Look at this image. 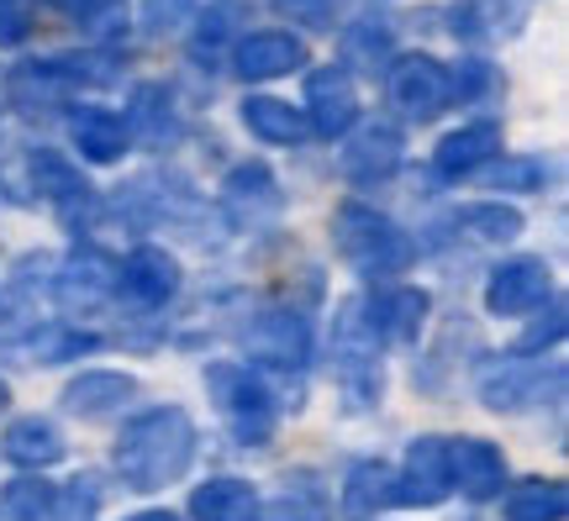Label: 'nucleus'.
<instances>
[{"label": "nucleus", "mask_w": 569, "mask_h": 521, "mask_svg": "<svg viewBox=\"0 0 569 521\" xmlns=\"http://www.w3.org/2000/svg\"><path fill=\"white\" fill-rule=\"evenodd\" d=\"M190 459H196V421L180 405L142 411L117 438V474L127 480V490H163L184 480Z\"/></svg>", "instance_id": "f257e3e1"}, {"label": "nucleus", "mask_w": 569, "mask_h": 521, "mask_svg": "<svg viewBox=\"0 0 569 521\" xmlns=\"http://www.w3.org/2000/svg\"><path fill=\"white\" fill-rule=\"evenodd\" d=\"M332 380L343 390V405L359 417V411H375L380 405V390H386V374H380V338L369 327L365 305L359 301H343L338 317H332Z\"/></svg>", "instance_id": "f03ea898"}, {"label": "nucleus", "mask_w": 569, "mask_h": 521, "mask_svg": "<svg viewBox=\"0 0 569 521\" xmlns=\"http://www.w3.org/2000/svg\"><path fill=\"white\" fill-rule=\"evenodd\" d=\"M332 232H338V253H343L359 274H369V280L401 274V269H411V259H417L411 232H401V227L390 217H380L375 206H359V201L338 206Z\"/></svg>", "instance_id": "7ed1b4c3"}, {"label": "nucleus", "mask_w": 569, "mask_h": 521, "mask_svg": "<svg viewBox=\"0 0 569 521\" xmlns=\"http://www.w3.org/2000/svg\"><path fill=\"white\" fill-rule=\"evenodd\" d=\"M206 390L222 411V421L232 427V438L243 448H264L274 438V421H280V401L269 380L248 374L243 363H206Z\"/></svg>", "instance_id": "20e7f679"}, {"label": "nucleus", "mask_w": 569, "mask_h": 521, "mask_svg": "<svg viewBox=\"0 0 569 521\" xmlns=\"http://www.w3.org/2000/svg\"><path fill=\"white\" fill-rule=\"evenodd\" d=\"M248 353L269 363L274 374H301L311 359V327L296 305H264L248 321Z\"/></svg>", "instance_id": "39448f33"}, {"label": "nucleus", "mask_w": 569, "mask_h": 521, "mask_svg": "<svg viewBox=\"0 0 569 521\" xmlns=\"http://www.w3.org/2000/svg\"><path fill=\"white\" fill-rule=\"evenodd\" d=\"M390 101L401 106V117H411L417 127L422 121H438L453 101V84H448V69L427 53H407V59L390 63Z\"/></svg>", "instance_id": "423d86ee"}, {"label": "nucleus", "mask_w": 569, "mask_h": 521, "mask_svg": "<svg viewBox=\"0 0 569 521\" xmlns=\"http://www.w3.org/2000/svg\"><path fill=\"white\" fill-rule=\"evenodd\" d=\"M117 290L142 311H159V305L180 295V263H174V253L142 242V248L127 253V263H117Z\"/></svg>", "instance_id": "0eeeda50"}, {"label": "nucleus", "mask_w": 569, "mask_h": 521, "mask_svg": "<svg viewBox=\"0 0 569 521\" xmlns=\"http://www.w3.org/2000/svg\"><path fill=\"white\" fill-rule=\"evenodd\" d=\"M111 295H117V263L106 259V253H96V248L74 253V259L53 274V301H59L69 317H90V311H101Z\"/></svg>", "instance_id": "6e6552de"}, {"label": "nucleus", "mask_w": 569, "mask_h": 521, "mask_svg": "<svg viewBox=\"0 0 569 521\" xmlns=\"http://www.w3.org/2000/svg\"><path fill=\"white\" fill-rule=\"evenodd\" d=\"M448 490H453V480H448V442L417 438L407 448V469L390 484V505H438Z\"/></svg>", "instance_id": "1a4fd4ad"}, {"label": "nucleus", "mask_w": 569, "mask_h": 521, "mask_svg": "<svg viewBox=\"0 0 569 521\" xmlns=\"http://www.w3.org/2000/svg\"><path fill=\"white\" fill-rule=\"evenodd\" d=\"M549 295V263L543 259H507L490 269L486 311L490 317H528Z\"/></svg>", "instance_id": "9d476101"}, {"label": "nucleus", "mask_w": 569, "mask_h": 521, "mask_svg": "<svg viewBox=\"0 0 569 521\" xmlns=\"http://www.w3.org/2000/svg\"><path fill=\"white\" fill-rule=\"evenodd\" d=\"M359 121V90L348 69H317L306 80V127L322 138H343L348 127Z\"/></svg>", "instance_id": "9b49d317"}, {"label": "nucleus", "mask_w": 569, "mask_h": 521, "mask_svg": "<svg viewBox=\"0 0 569 521\" xmlns=\"http://www.w3.org/2000/svg\"><path fill=\"white\" fill-rule=\"evenodd\" d=\"M448 480L459 484L469 501H490L507 484V459L486 438H459V442H448Z\"/></svg>", "instance_id": "f8f14e48"}, {"label": "nucleus", "mask_w": 569, "mask_h": 521, "mask_svg": "<svg viewBox=\"0 0 569 521\" xmlns=\"http://www.w3.org/2000/svg\"><path fill=\"white\" fill-rule=\"evenodd\" d=\"M132 401H138V380L117 374V369H90L80 380H69V390H63V405L80 421H111L122 417Z\"/></svg>", "instance_id": "ddd939ff"}, {"label": "nucleus", "mask_w": 569, "mask_h": 521, "mask_svg": "<svg viewBox=\"0 0 569 521\" xmlns=\"http://www.w3.org/2000/svg\"><path fill=\"white\" fill-rule=\"evenodd\" d=\"M501 153V127L496 121H475V127H459L448 132L438 148H432V174L438 180H465L480 163H490Z\"/></svg>", "instance_id": "4468645a"}, {"label": "nucleus", "mask_w": 569, "mask_h": 521, "mask_svg": "<svg viewBox=\"0 0 569 521\" xmlns=\"http://www.w3.org/2000/svg\"><path fill=\"white\" fill-rule=\"evenodd\" d=\"M427 311H432V301H427V290H417V284L380 290V295L365 305V317L380 342H417V332L427 327Z\"/></svg>", "instance_id": "2eb2a0df"}, {"label": "nucleus", "mask_w": 569, "mask_h": 521, "mask_svg": "<svg viewBox=\"0 0 569 521\" xmlns=\"http://www.w3.org/2000/svg\"><path fill=\"white\" fill-rule=\"evenodd\" d=\"M480 401H486L490 411H522V405L543 401V369L528 363L522 353L490 363L486 374H480Z\"/></svg>", "instance_id": "dca6fc26"}, {"label": "nucleus", "mask_w": 569, "mask_h": 521, "mask_svg": "<svg viewBox=\"0 0 569 521\" xmlns=\"http://www.w3.org/2000/svg\"><path fill=\"white\" fill-rule=\"evenodd\" d=\"M32 190H38L53 211H63V217H80L84 206H90V184H84L80 169L63 159V153H53V148H38V153H32Z\"/></svg>", "instance_id": "f3484780"}, {"label": "nucleus", "mask_w": 569, "mask_h": 521, "mask_svg": "<svg viewBox=\"0 0 569 521\" xmlns=\"http://www.w3.org/2000/svg\"><path fill=\"white\" fill-rule=\"evenodd\" d=\"M396 163H401V132H396V127H365V132L343 148V174L353 184L390 180Z\"/></svg>", "instance_id": "a211bd4d"}, {"label": "nucleus", "mask_w": 569, "mask_h": 521, "mask_svg": "<svg viewBox=\"0 0 569 521\" xmlns=\"http://www.w3.org/2000/svg\"><path fill=\"white\" fill-rule=\"evenodd\" d=\"M306 63V42L290 32H253L238 42V74L243 80H280Z\"/></svg>", "instance_id": "6ab92c4d"}, {"label": "nucleus", "mask_w": 569, "mask_h": 521, "mask_svg": "<svg viewBox=\"0 0 569 521\" xmlns=\"http://www.w3.org/2000/svg\"><path fill=\"white\" fill-rule=\"evenodd\" d=\"M69 138L80 148V159H90V163H117L127 153V127L106 106H80L69 117Z\"/></svg>", "instance_id": "aec40b11"}, {"label": "nucleus", "mask_w": 569, "mask_h": 521, "mask_svg": "<svg viewBox=\"0 0 569 521\" xmlns=\"http://www.w3.org/2000/svg\"><path fill=\"white\" fill-rule=\"evenodd\" d=\"M6 459L21 469H48L63 459V432L48 417H17L6 427Z\"/></svg>", "instance_id": "412c9836"}, {"label": "nucleus", "mask_w": 569, "mask_h": 521, "mask_svg": "<svg viewBox=\"0 0 569 521\" xmlns=\"http://www.w3.org/2000/svg\"><path fill=\"white\" fill-rule=\"evenodd\" d=\"M196 521H259V490L248 480H206L190 495Z\"/></svg>", "instance_id": "4be33fe9"}, {"label": "nucleus", "mask_w": 569, "mask_h": 521, "mask_svg": "<svg viewBox=\"0 0 569 521\" xmlns=\"http://www.w3.org/2000/svg\"><path fill=\"white\" fill-rule=\"evenodd\" d=\"M243 127L259 142H269V148H290V142L306 138V117L290 101H274V96H248Z\"/></svg>", "instance_id": "5701e85b"}, {"label": "nucleus", "mask_w": 569, "mask_h": 521, "mask_svg": "<svg viewBox=\"0 0 569 521\" xmlns=\"http://www.w3.org/2000/svg\"><path fill=\"white\" fill-rule=\"evenodd\" d=\"M227 206H232V217L238 221H259V206H264V217L280 211V190H274V174H269L264 163H243V169H232L227 174Z\"/></svg>", "instance_id": "b1692460"}, {"label": "nucleus", "mask_w": 569, "mask_h": 521, "mask_svg": "<svg viewBox=\"0 0 569 521\" xmlns=\"http://www.w3.org/2000/svg\"><path fill=\"white\" fill-rule=\"evenodd\" d=\"M511 32H517V27H511L507 0H465V6H453V38L475 42V48L501 42V38H511Z\"/></svg>", "instance_id": "393cba45"}, {"label": "nucleus", "mask_w": 569, "mask_h": 521, "mask_svg": "<svg viewBox=\"0 0 569 521\" xmlns=\"http://www.w3.org/2000/svg\"><path fill=\"white\" fill-rule=\"evenodd\" d=\"M569 490L565 480H522L507 495V521H565Z\"/></svg>", "instance_id": "a878e982"}, {"label": "nucleus", "mask_w": 569, "mask_h": 521, "mask_svg": "<svg viewBox=\"0 0 569 521\" xmlns=\"http://www.w3.org/2000/svg\"><path fill=\"white\" fill-rule=\"evenodd\" d=\"M453 227L475 242H511L522 232V211H511V206H501V201H480V206L453 211Z\"/></svg>", "instance_id": "bb28decb"}, {"label": "nucleus", "mask_w": 569, "mask_h": 521, "mask_svg": "<svg viewBox=\"0 0 569 521\" xmlns=\"http://www.w3.org/2000/svg\"><path fill=\"white\" fill-rule=\"evenodd\" d=\"M390 484H396V469H390V463H359L343 484L348 517H375L380 505H390Z\"/></svg>", "instance_id": "cd10ccee"}, {"label": "nucleus", "mask_w": 569, "mask_h": 521, "mask_svg": "<svg viewBox=\"0 0 569 521\" xmlns=\"http://www.w3.org/2000/svg\"><path fill=\"white\" fill-rule=\"evenodd\" d=\"M96 338L90 332H74V327H38L17 342V353H27V363H63L74 353H90Z\"/></svg>", "instance_id": "c85d7f7f"}, {"label": "nucleus", "mask_w": 569, "mask_h": 521, "mask_svg": "<svg viewBox=\"0 0 569 521\" xmlns=\"http://www.w3.org/2000/svg\"><path fill=\"white\" fill-rule=\"evenodd\" d=\"M127 121H132V132H138L142 142H163L174 132L169 96H163L159 84H138V90H132V106H127Z\"/></svg>", "instance_id": "c756f323"}, {"label": "nucleus", "mask_w": 569, "mask_h": 521, "mask_svg": "<svg viewBox=\"0 0 569 521\" xmlns=\"http://www.w3.org/2000/svg\"><path fill=\"white\" fill-rule=\"evenodd\" d=\"M53 490H59V484H48V480H11L0 490V517L6 521H48Z\"/></svg>", "instance_id": "7c9ffc66"}, {"label": "nucleus", "mask_w": 569, "mask_h": 521, "mask_svg": "<svg viewBox=\"0 0 569 521\" xmlns=\"http://www.w3.org/2000/svg\"><path fill=\"white\" fill-rule=\"evenodd\" d=\"M386 59H390L386 21H353L343 32V63H353V69H380Z\"/></svg>", "instance_id": "2f4dec72"}, {"label": "nucleus", "mask_w": 569, "mask_h": 521, "mask_svg": "<svg viewBox=\"0 0 569 521\" xmlns=\"http://www.w3.org/2000/svg\"><path fill=\"white\" fill-rule=\"evenodd\" d=\"M549 184V163L543 159H501L490 169V190H511V196H532Z\"/></svg>", "instance_id": "473e14b6"}, {"label": "nucleus", "mask_w": 569, "mask_h": 521, "mask_svg": "<svg viewBox=\"0 0 569 521\" xmlns=\"http://www.w3.org/2000/svg\"><path fill=\"white\" fill-rule=\"evenodd\" d=\"M96 505H101L96 484H90V480H74V484H63V490H53L48 521H96Z\"/></svg>", "instance_id": "72a5a7b5"}, {"label": "nucleus", "mask_w": 569, "mask_h": 521, "mask_svg": "<svg viewBox=\"0 0 569 521\" xmlns=\"http://www.w3.org/2000/svg\"><path fill=\"white\" fill-rule=\"evenodd\" d=\"M184 21H196V0H142V27H148L153 38L180 32Z\"/></svg>", "instance_id": "f704fd0d"}, {"label": "nucleus", "mask_w": 569, "mask_h": 521, "mask_svg": "<svg viewBox=\"0 0 569 521\" xmlns=\"http://www.w3.org/2000/svg\"><path fill=\"white\" fill-rule=\"evenodd\" d=\"M264 521H327V505L317 490H306V484H296V490H284L280 501L264 511Z\"/></svg>", "instance_id": "c9c22d12"}, {"label": "nucleus", "mask_w": 569, "mask_h": 521, "mask_svg": "<svg viewBox=\"0 0 569 521\" xmlns=\"http://www.w3.org/2000/svg\"><path fill=\"white\" fill-rule=\"evenodd\" d=\"M38 27V0H0V48H17Z\"/></svg>", "instance_id": "e433bc0d"}, {"label": "nucleus", "mask_w": 569, "mask_h": 521, "mask_svg": "<svg viewBox=\"0 0 569 521\" xmlns=\"http://www.w3.org/2000/svg\"><path fill=\"white\" fill-rule=\"evenodd\" d=\"M290 21H306V27H317V32H327L332 21H338V11H343V0H274Z\"/></svg>", "instance_id": "4c0bfd02"}, {"label": "nucleus", "mask_w": 569, "mask_h": 521, "mask_svg": "<svg viewBox=\"0 0 569 521\" xmlns=\"http://www.w3.org/2000/svg\"><path fill=\"white\" fill-rule=\"evenodd\" d=\"M565 338V301L549 305V321H532L528 332H522V342H517V353L528 359V353H538V348H549V342Z\"/></svg>", "instance_id": "58836bf2"}, {"label": "nucleus", "mask_w": 569, "mask_h": 521, "mask_svg": "<svg viewBox=\"0 0 569 521\" xmlns=\"http://www.w3.org/2000/svg\"><path fill=\"white\" fill-rule=\"evenodd\" d=\"M232 17H238L232 6H211V11H206L201 38H196V59H206V53H217V48H222V38L232 32Z\"/></svg>", "instance_id": "ea45409f"}, {"label": "nucleus", "mask_w": 569, "mask_h": 521, "mask_svg": "<svg viewBox=\"0 0 569 521\" xmlns=\"http://www.w3.org/2000/svg\"><path fill=\"white\" fill-rule=\"evenodd\" d=\"M63 11H69V17H80V21H90V17H101L106 6H111V0H59Z\"/></svg>", "instance_id": "a19ab883"}, {"label": "nucleus", "mask_w": 569, "mask_h": 521, "mask_svg": "<svg viewBox=\"0 0 569 521\" xmlns=\"http://www.w3.org/2000/svg\"><path fill=\"white\" fill-rule=\"evenodd\" d=\"M127 521H180V517H169V511H138V517H127Z\"/></svg>", "instance_id": "79ce46f5"}, {"label": "nucleus", "mask_w": 569, "mask_h": 521, "mask_svg": "<svg viewBox=\"0 0 569 521\" xmlns=\"http://www.w3.org/2000/svg\"><path fill=\"white\" fill-rule=\"evenodd\" d=\"M6 405H11V384L0 380V411H6Z\"/></svg>", "instance_id": "37998d69"}]
</instances>
